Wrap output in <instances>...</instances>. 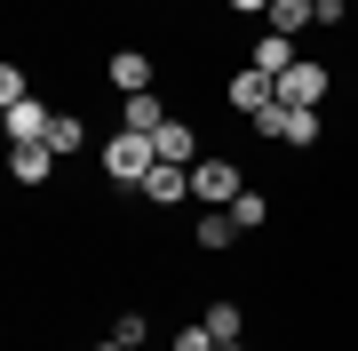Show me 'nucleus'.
<instances>
[{"label": "nucleus", "mask_w": 358, "mask_h": 351, "mask_svg": "<svg viewBox=\"0 0 358 351\" xmlns=\"http://www.w3.org/2000/svg\"><path fill=\"white\" fill-rule=\"evenodd\" d=\"M310 8H319V25L334 32V25H343V16H350V0H310Z\"/></svg>", "instance_id": "4be33fe9"}, {"label": "nucleus", "mask_w": 358, "mask_h": 351, "mask_svg": "<svg viewBox=\"0 0 358 351\" xmlns=\"http://www.w3.org/2000/svg\"><path fill=\"white\" fill-rule=\"evenodd\" d=\"M143 200H152V208H176V200H192V168H176V160H159V168L143 176Z\"/></svg>", "instance_id": "39448f33"}, {"label": "nucleus", "mask_w": 358, "mask_h": 351, "mask_svg": "<svg viewBox=\"0 0 358 351\" xmlns=\"http://www.w3.org/2000/svg\"><path fill=\"white\" fill-rule=\"evenodd\" d=\"M294 64H303V56H294V40H287V32H263V40H255V72L279 80V72H294Z\"/></svg>", "instance_id": "f8f14e48"}, {"label": "nucleus", "mask_w": 358, "mask_h": 351, "mask_svg": "<svg viewBox=\"0 0 358 351\" xmlns=\"http://www.w3.org/2000/svg\"><path fill=\"white\" fill-rule=\"evenodd\" d=\"M279 144H294V152H310V144H319V112H287Z\"/></svg>", "instance_id": "2eb2a0df"}, {"label": "nucleus", "mask_w": 358, "mask_h": 351, "mask_svg": "<svg viewBox=\"0 0 358 351\" xmlns=\"http://www.w3.org/2000/svg\"><path fill=\"white\" fill-rule=\"evenodd\" d=\"M231 216H239V232H255V223H271V200H263V192H239Z\"/></svg>", "instance_id": "f3484780"}, {"label": "nucleus", "mask_w": 358, "mask_h": 351, "mask_svg": "<svg viewBox=\"0 0 358 351\" xmlns=\"http://www.w3.org/2000/svg\"><path fill=\"white\" fill-rule=\"evenodd\" d=\"M112 88L120 96H143V88H152V56H143V48H112Z\"/></svg>", "instance_id": "0eeeda50"}, {"label": "nucleus", "mask_w": 358, "mask_h": 351, "mask_svg": "<svg viewBox=\"0 0 358 351\" xmlns=\"http://www.w3.org/2000/svg\"><path fill=\"white\" fill-rule=\"evenodd\" d=\"M143 336H152V319H143V312H120V319H112V343H128V351H143Z\"/></svg>", "instance_id": "a211bd4d"}, {"label": "nucleus", "mask_w": 358, "mask_h": 351, "mask_svg": "<svg viewBox=\"0 0 358 351\" xmlns=\"http://www.w3.org/2000/svg\"><path fill=\"white\" fill-rule=\"evenodd\" d=\"M176 351H215V336H207V319H199V327H183V336H176Z\"/></svg>", "instance_id": "412c9836"}, {"label": "nucleus", "mask_w": 358, "mask_h": 351, "mask_svg": "<svg viewBox=\"0 0 358 351\" xmlns=\"http://www.w3.org/2000/svg\"><path fill=\"white\" fill-rule=\"evenodd\" d=\"M239 192H247V184H239V168H231V160H215V152L192 160V200H199V208H231Z\"/></svg>", "instance_id": "f03ea898"}, {"label": "nucleus", "mask_w": 358, "mask_h": 351, "mask_svg": "<svg viewBox=\"0 0 358 351\" xmlns=\"http://www.w3.org/2000/svg\"><path fill=\"white\" fill-rule=\"evenodd\" d=\"M279 104H287V112H319V104H327V64L303 56L294 72H279Z\"/></svg>", "instance_id": "7ed1b4c3"}, {"label": "nucleus", "mask_w": 358, "mask_h": 351, "mask_svg": "<svg viewBox=\"0 0 358 351\" xmlns=\"http://www.w3.org/2000/svg\"><path fill=\"white\" fill-rule=\"evenodd\" d=\"M207 336H215V343H239V303H207Z\"/></svg>", "instance_id": "dca6fc26"}, {"label": "nucleus", "mask_w": 358, "mask_h": 351, "mask_svg": "<svg viewBox=\"0 0 358 351\" xmlns=\"http://www.w3.org/2000/svg\"><path fill=\"white\" fill-rule=\"evenodd\" d=\"M231 240H239V216H231V208H207L199 216V247H231Z\"/></svg>", "instance_id": "4468645a"}, {"label": "nucleus", "mask_w": 358, "mask_h": 351, "mask_svg": "<svg viewBox=\"0 0 358 351\" xmlns=\"http://www.w3.org/2000/svg\"><path fill=\"white\" fill-rule=\"evenodd\" d=\"M120 128H136V136H159V128H167V104H159L152 88H143V96H128V104H120Z\"/></svg>", "instance_id": "1a4fd4ad"}, {"label": "nucleus", "mask_w": 358, "mask_h": 351, "mask_svg": "<svg viewBox=\"0 0 358 351\" xmlns=\"http://www.w3.org/2000/svg\"><path fill=\"white\" fill-rule=\"evenodd\" d=\"M24 96H32V88H24V72H16V64H0V104H24Z\"/></svg>", "instance_id": "aec40b11"}, {"label": "nucleus", "mask_w": 358, "mask_h": 351, "mask_svg": "<svg viewBox=\"0 0 358 351\" xmlns=\"http://www.w3.org/2000/svg\"><path fill=\"white\" fill-rule=\"evenodd\" d=\"M8 176L16 184H48L56 176V152H48V144H8Z\"/></svg>", "instance_id": "423d86ee"}, {"label": "nucleus", "mask_w": 358, "mask_h": 351, "mask_svg": "<svg viewBox=\"0 0 358 351\" xmlns=\"http://www.w3.org/2000/svg\"><path fill=\"white\" fill-rule=\"evenodd\" d=\"M159 168V152H152V136H136V128H120L112 144H103V176L120 184V192H143V176Z\"/></svg>", "instance_id": "f257e3e1"}, {"label": "nucleus", "mask_w": 358, "mask_h": 351, "mask_svg": "<svg viewBox=\"0 0 358 351\" xmlns=\"http://www.w3.org/2000/svg\"><path fill=\"white\" fill-rule=\"evenodd\" d=\"M231 8H239V16H271V0H231Z\"/></svg>", "instance_id": "5701e85b"}, {"label": "nucleus", "mask_w": 358, "mask_h": 351, "mask_svg": "<svg viewBox=\"0 0 358 351\" xmlns=\"http://www.w3.org/2000/svg\"><path fill=\"white\" fill-rule=\"evenodd\" d=\"M350 8H358V0H350Z\"/></svg>", "instance_id": "a878e982"}, {"label": "nucleus", "mask_w": 358, "mask_h": 351, "mask_svg": "<svg viewBox=\"0 0 358 351\" xmlns=\"http://www.w3.org/2000/svg\"><path fill=\"white\" fill-rule=\"evenodd\" d=\"M215 351H247V343H215Z\"/></svg>", "instance_id": "393cba45"}, {"label": "nucleus", "mask_w": 358, "mask_h": 351, "mask_svg": "<svg viewBox=\"0 0 358 351\" xmlns=\"http://www.w3.org/2000/svg\"><path fill=\"white\" fill-rule=\"evenodd\" d=\"M48 152H56V160L88 152V120H80V112H56V120H48Z\"/></svg>", "instance_id": "9d476101"}, {"label": "nucleus", "mask_w": 358, "mask_h": 351, "mask_svg": "<svg viewBox=\"0 0 358 351\" xmlns=\"http://www.w3.org/2000/svg\"><path fill=\"white\" fill-rule=\"evenodd\" d=\"M48 104H32V96H24V104H8V144H48Z\"/></svg>", "instance_id": "6e6552de"}, {"label": "nucleus", "mask_w": 358, "mask_h": 351, "mask_svg": "<svg viewBox=\"0 0 358 351\" xmlns=\"http://www.w3.org/2000/svg\"><path fill=\"white\" fill-rule=\"evenodd\" d=\"M96 351H128V343H112V336H103V343H96Z\"/></svg>", "instance_id": "b1692460"}, {"label": "nucleus", "mask_w": 358, "mask_h": 351, "mask_svg": "<svg viewBox=\"0 0 358 351\" xmlns=\"http://www.w3.org/2000/svg\"><path fill=\"white\" fill-rule=\"evenodd\" d=\"M231 112H247V120H255L263 104H279V80H271V72H255V64H247V72H231Z\"/></svg>", "instance_id": "20e7f679"}, {"label": "nucleus", "mask_w": 358, "mask_h": 351, "mask_svg": "<svg viewBox=\"0 0 358 351\" xmlns=\"http://www.w3.org/2000/svg\"><path fill=\"white\" fill-rule=\"evenodd\" d=\"M310 25H319V8H310V0H271V32H287V40H303Z\"/></svg>", "instance_id": "ddd939ff"}, {"label": "nucleus", "mask_w": 358, "mask_h": 351, "mask_svg": "<svg viewBox=\"0 0 358 351\" xmlns=\"http://www.w3.org/2000/svg\"><path fill=\"white\" fill-rule=\"evenodd\" d=\"M247 128H255V136H263V144H279V128H287V104H263V112H255V120H247Z\"/></svg>", "instance_id": "6ab92c4d"}, {"label": "nucleus", "mask_w": 358, "mask_h": 351, "mask_svg": "<svg viewBox=\"0 0 358 351\" xmlns=\"http://www.w3.org/2000/svg\"><path fill=\"white\" fill-rule=\"evenodd\" d=\"M152 152H159V160H176V168H192V160H199V136L183 128V120H167V128L152 136Z\"/></svg>", "instance_id": "9b49d317"}]
</instances>
